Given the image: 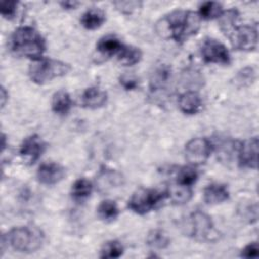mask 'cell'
Instances as JSON below:
<instances>
[{"label": "cell", "instance_id": "1", "mask_svg": "<svg viewBox=\"0 0 259 259\" xmlns=\"http://www.w3.org/2000/svg\"><path fill=\"white\" fill-rule=\"evenodd\" d=\"M200 27V17L189 10H175L164 16L157 24L161 35L177 42L186 40Z\"/></svg>", "mask_w": 259, "mask_h": 259}, {"label": "cell", "instance_id": "2", "mask_svg": "<svg viewBox=\"0 0 259 259\" xmlns=\"http://www.w3.org/2000/svg\"><path fill=\"white\" fill-rule=\"evenodd\" d=\"M10 49L17 56L37 60L46 51V41L34 28L20 26L10 36Z\"/></svg>", "mask_w": 259, "mask_h": 259}, {"label": "cell", "instance_id": "3", "mask_svg": "<svg viewBox=\"0 0 259 259\" xmlns=\"http://www.w3.org/2000/svg\"><path fill=\"white\" fill-rule=\"evenodd\" d=\"M44 240V233L38 228L18 227L2 236L1 247L3 249L6 246L21 253H32L41 247Z\"/></svg>", "mask_w": 259, "mask_h": 259}, {"label": "cell", "instance_id": "4", "mask_svg": "<svg viewBox=\"0 0 259 259\" xmlns=\"http://www.w3.org/2000/svg\"><path fill=\"white\" fill-rule=\"evenodd\" d=\"M70 66L54 59H37L29 66L28 74L36 84H45L55 78L65 76L70 71Z\"/></svg>", "mask_w": 259, "mask_h": 259}, {"label": "cell", "instance_id": "5", "mask_svg": "<svg viewBox=\"0 0 259 259\" xmlns=\"http://www.w3.org/2000/svg\"><path fill=\"white\" fill-rule=\"evenodd\" d=\"M166 197V193L157 189L140 188L128 200V207L138 214H146L156 208Z\"/></svg>", "mask_w": 259, "mask_h": 259}, {"label": "cell", "instance_id": "6", "mask_svg": "<svg viewBox=\"0 0 259 259\" xmlns=\"http://www.w3.org/2000/svg\"><path fill=\"white\" fill-rule=\"evenodd\" d=\"M236 24L225 33L231 39L233 47L241 51L255 50L258 42L257 27L253 25L238 26Z\"/></svg>", "mask_w": 259, "mask_h": 259}, {"label": "cell", "instance_id": "7", "mask_svg": "<svg viewBox=\"0 0 259 259\" xmlns=\"http://www.w3.org/2000/svg\"><path fill=\"white\" fill-rule=\"evenodd\" d=\"M213 224L211 218L200 210L193 211L187 219L185 231L188 236L197 241L208 239L212 232Z\"/></svg>", "mask_w": 259, "mask_h": 259}, {"label": "cell", "instance_id": "8", "mask_svg": "<svg viewBox=\"0 0 259 259\" xmlns=\"http://www.w3.org/2000/svg\"><path fill=\"white\" fill-rule=\"evenodd\" d=\"M212 152L210 141L205 138H193L185 145V157L192 165H201L207 161Z\"/></svg>", "mask_w": 259, "mask_h": 259}, {"label": "cell", "instance_id": "9", "mask_svg": "<svg viewBox=\"0 0 259 259\" xmlns=\"http://www.w3.org/2000/svg\"><path fill=\"white\" fill-rule=\"evenodd\" d=\"M201 56L206 63L228 65L231 56L226 46L214 38H206L201 46Z\"/></svg>", "mask_w": 259, "mask_h": 259}, {"label": "cell", "instance_id": "10", "mask_svg": "<svg viewBox=\"0 0 259 259\" xmlns=\"http://www.w3.org/2000/svg\"><path fill=\"white\" fill-rule=\"evenodd\" d=\"M46 150V143L37 135H31L24 139L20 146L19 154L26 164L35 163Z\"/></svg>", "mask_w": 259, "mask_h": 259}, {"label": "cell", "instance_id": "11", "mask_svg": "<svg viewBox=\"0 0 259 259\" xmlns=\"http://www.w3.org/2000/svg\"><path fill=\"white\" fill-rule=\"evenodd\" d=\"M238 157L241 167L256 169L258 162V139L253 137L242 142L239 147Z\"/></svg>", "mask_w": 259, "mask_h": 259}, {"label": "cell", "instance_id": "12", "mask_svg": "<svg viewBox=\"0 0 259 259\" xmlns=\"http://www.w3.org/2000/svg\"><path fill=\"white\" fill-rule=\"evenodd\" d=\"M65 176V169L57 163H45L37 170V179L46 185L59 183Z\"/></svg>", "mask_w": 259, "mask_h": 259}, {"label": "cell", "instance_id": "13", "mask_svg": "<svg viewBox=\"0 0 259 259\" xmlns=\"http://www.w3.org/2000/svg\"><path fill=\"white\" fill-rule=\"evenodd\" d=\"M106 100H107L106 92L98 87L87 88L81 96L82 105L84 107L92 108V109L103 106L106 103Z\"/></svg>", "mask_w": 259, "mask_h": 259}, {"label": "cell", "instance_id": "14", "mask_svg": "<svg viewBox=\"0 0 259 259\" xmlns=\"http://www.w3.org/2000/svg\"><path fill=\"white\" fill-rule=\"evenodd\" d=\"M229 198V190L226 185L221 183H211L204 188L203 199L208 204H218Z\"/></svg>", "mask_w": 259, "mask_h": 259}, {"label": "cell", "instance_id": "15", "mask_svg": "<svg viewBox=\"0 0 259 259\" xmlns=\"http://www.w3.org/2000/svg\"><path fill=\"white\" fill-rule=\"evenodd\" d=\"M165 193L166 197H169L170 200L175 204L187 203L192 196V190L190 186L182 185L176 181L168 187Z\"/></svg>", "mask_w": 259, "mask_h": 259}, {"label": "cell", "instance_id": "16", "mask_svg": "<svg viewBox=\"0 0 259 259\" xmlns=\"http://www.w3.org/2000/svg\"><path fill=\"white\" fill-rule=\"evenodd\" d=\"M179 108L186 114H194L201 107V99L194 91H186L180 95L178 100Z\"/></svg>", "mask_w": 259, "mask_h": 259}, {"label": "cell", "instance_id": "17", "mask_svg": "<svg viewBox=\"0 0 259 259\" xmlns=\"http://www.w3.org/2000/svg\"><path fill=\"white\" fill-rule=\"evenodd\" d=\"M124 45L113 34H108L103 37H101L97 45L96 49L99 53L105 56H113V55H118L120 50L122 49Z\"/></svg>", "mask_w": 259, "mask_h": 259}, {"label": "cell", "instance_id": "18", "mask_svg": "<svg viewBox=\"0 0 259 259\" xmlns=\"http://www.w3.org/2000/svg\"><path fill=\"white\" fill-rule=\"evenodd\" d=\"M105 21V14L98 8H90L85 11L81 17V24L89 30L99 28Z\"/></svg>", "mask_w": 259, "mask_h": 259}, {"label": "cell", "instance_id": "19", "mask_svg": "<svg viewBox=\"0 0 259 259\" xmlns=\"http://www.w3.org/2000/svg\"><path fill=\"white\" fill-rule=\"evenodd\" d=\"M170 77H171V71L167 66L161 65L157 67L152 73V76L150 79L151 90L155 92L164 90L170 81Z\"/></svg>", "mask_w": 259, "mask_h": 259}, {"label": "cell", "instance_id": "20", "mask_svg": "<svg viewBox=\"0 0 259 259\" xmlns=\"http://www.w3.org/2000/svg\"><path fill=\"white\" fill-rule=\"evenodd\" d=\"M71 107L72 99L66 91L60 90L54 94L52 99V109L55 113L65 115L71 110Z\"/></svg>", "mask_w": 259, "mask_h": 259}, {"label": "cell", "instance_id": "21", "mask_svg": "<svg viewBox=\"0 0 259 259\" xmlns=\"http://www.w3.org/2000/svg\"><path fill=\"white\" fill-rule=\"evenodd\" d=\"M121 183V176L111 169L102 170L97 178V184L100 190H107Z\"/></svg>", "mask_w": 259, "mask_h": 259}, {"label": "cell", "instance_id": "22", "mask_svg": "<svg viewBox=\"0 0 259 259\" xmlns=\"http://www.w3.org/2000/svg\"><path fill=\"white\" fill-rule=\"evenodd\" d=\"M119 63L124 66H133L142 59V52L139 48L133 46H123L117 55Z\"/></svg>", "mask_w": 259, "mask_h": 259}, {"label": "cell", "instance_id": "23", "mask_svg": "<svg viewBox=\"0 0 259 259\" xmlns=\"http://www.w3.org/2000/svg\"><path fill=\"white\" fill-rule=\"evenodd\" d=\"M92 184L86 178H79L77 179L72 185V197L75 200L82 201L88 198L92 192Z\"/></svg>", "mask_w": 259, "mask_h": 259}, {"label": "cell", "instance_id": "24", "mask_svg": "<svg viewBox=\"0 0 259 259\" xmlns=\"http://www.w3.org/2000/svg\"><path fill=\"white\" fill-rule=\"evenodd\" d=\"M97 212L101 220L109 223V222H113L114 220L117 219V217L119 214V209H118V206L115 203V201L106 199V200H103L98 205Z\"/></svg>", "mask_w": 259, "mask_h": 259}, {"label": "cell", "instance_id": "25", "mask_svg": "<svg viewBox=\"0 0 259 259\" xmlns=\"http://www.w3.org/2000/svg\"><path fill=\"white\" fill-rule=\"evenodd\" d=\"M147 244L153 249L163 250L169 246L170 239L164 231L156 229V230H152L148 234Z\"/></svg>", "mask_w": 259, "mask_h": 259}, {"label": "cell", "instance_id": "26", "mask_svg": "<svg viewBox=\"0 0 259 259\" xmlns=\"http://www.w3.org/2000/svg\"><path fill=\"white\" fill-rule=\"evenodd\" d=\"M223 13V6L219 2L207 1L200 5L199 8V17L203 19H214L219 18Z\"/></svg>", "mask_w": 259, "mask_h": 259}, {"label": "cell", "instance_id": "27", "mask_svg": "<svg viewBox=\"0 0 259 259\" xmlns=\"http://www.w3.org/2000/svg\"><path fill=\"white\" fill-rule=\"evenodd\" d=\"M123 246L116 240L106 242L101 249V258H118L123 254Z\"/></svg>", "mask_w": 259, "mask_h": 259}, {"label": "cell", "instance_id": "28", "mask_svg": "<svg viewBox=\"0 0 259 259\" xmlns=\"http://www.w3.org/2000/svg\"><path fill=\"white\" fill-rule=\"evenodd\" d=\"M197 172L192 167H182L176 175V182L186 186H192L197 180Z\"/></svg>", "mask_w": 259, "mask_h": 259}, {"label": "cell", "instance_id": "29", "mask_svg": "<svg viewBox=\"0 0 259 259\" xmlns=\"http://www.w3.org/2000/svg\"><path fill=\"white\" fill-rule=\"evenodd\" d=\"M17 4L18 3L15 1H2L0 4L1 14L5 18H13L17 10Z\"/></svg>", "mask_w": 259, "mask_h": 259}, {"label": "cell", "instance_id": "30", "mask_svg": "<svg viewBox=\"0 0 259 259\" xmlns=\"http://www.w3.org/2000/svg\"><path fill=\"white\" fill-rule=\"evenodd\" d=\"M119 82H120L121 86L126 90H134L139 85L138 79L135 78L134 76H131V75H122L119 78Z\"/></svg>", "mask_w": 259, "mask_h": 259}, {"label": "cell", "instance_id": "31", "mask_svg": "<svg viewBox=\"0 0 259 259\" xmlns=\"http://www.w3.org/2000/svg\"><path fill=\"white\" fill-rule=\"evenodd\" d=\"M241 256L245 258H254L258 256V244L256 242L247 245L241 252Z\"/></svg>", "mask_w": 259, "mask_h": 259}, {"label": "cell", "instance_id": "32", "mask_svg": "<svg viewBox=\"0 0 259 259\" xmlns=\"http://www.w3.org/2000/svg\"><path fill=\"white\" fill-rule=\"evenodd\" d=\"M114 5L117 6V8L120 11L123 12H131L134 9L138 8L140 5V2H134V1H127V2H115Z\"/></svg>", "mask_w": 259, "mask_h": 259}, {"label": "cell", "instance_id": "33", "mask_svg": "<svg viewBox=\"0 0 259 259\" xmlns=\"http://www.w3.org/2000/svg\"><path fill=\"white\" fill-rule=\"evenodd\" d=\"M254 79V73H253V70L252 69H244L242 72H240L238 74V77H237V81L238 82H242L243 84L248 82V84L250 83V81L252 82V80Z\"/></svg>", "mask_w": 259, "mask_h": 259}, {"label": "cell", "instance_id": "34", "mask_svg": "<svg viewBox=\"0 0 259 259\" xmlns=\"http://www.w3.org/2000/svg\"><path fill=\"white\" fill-rule=\"evenodd\" d=\"M7 97H8V94H7L6 90H5V88L2 86V87H1V107H2V108L5 106Z\"/></svg>", "mask_w": 259, "mask_h": 259}, {"label": "cell", "instance_id": "35", "mask_svg": "<svg viewBox=\"0 0 259 259\" xmlns=\"http://www.w3.org/2000/svg\"><path fill=\"white\" fill-rule=\"evenodd\" d=\"M61 4H62V6H63L64 8L72 9V8H75V6L78 5V2H74V1H65V2H62Z\"/></svg>", "mask_w": 259, "mask_h": 259}]
</instances>
